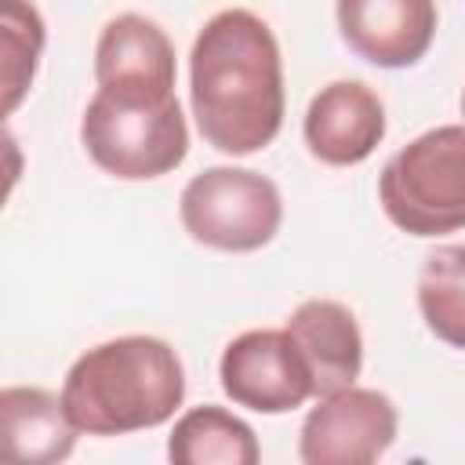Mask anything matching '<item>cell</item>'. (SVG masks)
Listing matches in <instances>:
<instances>
[{
    "label": "cell",
    "mask_w": 465,
    "mask_h": 465,
    "mask_svg": "<svg viewBox=\"0 0 465 465\" xmlns=\"http://www.w3.org/2000/svg\"><path fill=\"white\" fill-rule=\"evenodd\" d=\"M189 105L203 142L229 156H251L280 134L283 58L262 15L225 7L203 22L189 51Z\"/></svg>",
    "instance_id": "cell-1"
},
{
    "label": "cell",
    "mask_w": 465,
    "mask_h": 465,
    "mask_svg": "<svg viewBox=\"0 0 465 465\" xmlns=\"http://www.w3.org/2000/svg\"><path fill=\"white\" fill-rule=\"evenodd\" d=\"M185 400V367L171 341L153 334L109 338L73 360L62 381L69 421L87 436H127L174 418Z\"/></svg>",
    "instance_id": "cell-2"
},
{
    "label": "cell",
    "mask_w": 465,
    "mask_h": 465,
    "mask_svg": "<svg viewBox=\"0 0 465 465\" xmlns=\"http://www.w3.org/2000/svg\"><path fill=\"white\" fill-rule=\"evenodd\" d=\"M80 142L105 174L149 182L185 160L189 127L174 91L98 87L80 116Z\"/></svg>",
    "instance_id": "cell-3"
},
{
    "label": "cell",
    "mask_w": 465,
    "mask_h": 465,
    "mask_svg": "<svg viewBox=\"0 0 465 465\" xmlns=\"http://www.w3.org/2000/svg\"><path fill=\"white\" fill-rule=\"evenodd\" d=\"M378 203L407 236L465 229V124H443L389 156L378 174Z\"/></svg>",
    "instance_id": "cell-4"
},
{
    "label": "cell",
    "mask_w": 465,
    "mask_h": 465,
    "mask_svg": "<svg viewBox=\"0 0 465 465\" xmlns=\"http://www.w3.org/2000/svg\"><path fill=\"white\" fill-rule=\"evenodd\" d=\"M185 232L225 254H251L272 243L283 222V196L272 178L251 167H207L193 174L178 196Z\"/></svg>",
    "instance_id": "cell-5"
},
{
    "label": "cell",
    "mask_w": 465,
    "mask_h": 465,
    "mask_svg": "<svg viewBox=\"0 0 465 465\" xmlns=\"http://www.w3.org/2000/svg\"><path fill=\"white\" fill-rule=\"evenodd\" d=\"M222 392L258 414H287L316 396L309 363L287 327H254L236 334L218 360Z\"/></svg>",
    "instance_id": "cell-6"
},
{
    "label": "cell",
    "mask_w": 465,
    "mask_h": 465,
    "mask_svg": "<svg viewBox=\"0 0 465 465\" xmlns=\"http://www.w3.org/2000/svg\"><path fill=\"white\" fill-rule=\"evenodd\" d=\"M400 432L396 403L378 389H338L316 396L298 432V458L305 465H371Z\"/></svg>",
    "instance_id": "cell-7"
},
{
    "label": "cell",
    "mask_w": 465,
    "mask_h": 465,
    "mask_svg": "<svg viewBox=\"0 0 465 465\" xmlns=\"http://www.w3.org/2000/svg\"><path fill=\"white\" fill-rule=\"evenodd\" d=\"M334 22L352 54L378 69H407L432 47L436 0H334Z\"/></svg>",
    "instance_id": "cell-8"
},
{
    "label": "cell",
    "mask_w": 465,
    "mask_h": 465,
    "mask_svg": "<svg viewBox=\"0 0 465 465\" xmlns=\"http://www.w3.org/2000/svg\"><path fill=\"white\" fill-rule=\"evenodd\" d=\"M302 134L309 153L327 167L363 163L385 138V105L367 84L334 80L312 94Z\"/></svg>",
    "instance_id": "cell-9"
},
{
    "label": "cell",
    "mask_w": 465,
    "mask_h": 465,
    "mask_svg": "<svg viewBox=\"0 0 465 465\" xmlns=\"http://www.w3.org/2000/svg\"><path fill=\"white\" fill-rule=\"evenodd\" d=\"M283 327L291 331L294 345L302 349L309 363L316 396L356 385L360 367H363V334H360L356 316L341 302L309 298L287 316Z\"/></svg>",
    "instance_id": "cell-10"
},
{
    "label": "cell",
    "mask_w": 465,
    "mask_h": 465,
    "mask_svg": "<svg viewBox=\"0 0 465 465\" xmlns=\"http://www.w3.org/2000/svg\"><path fill=\"white\" fill-rule=\"evenodd\" d=\"M174 44L145 15H116L105 22L94 44L98 87H160L174 91Z\"/></svg>",
    "instance_id": "cell-11"
},
{
    "label": "cell",
    "mask_w": 465,
    "mask_h": 465,
    "mask_svg": "<svg viewBox=\"0 0 465 465\" xmlns=\"http://www.w3.org/2000/svg\"><path fill=\"white\" fill-rule=\"evenodd\" d=\"M76 432L62 396L40 385H7L0 392V440L11 461L58 465L73 454Z\"/></svg>",
    "instance_id": "cell-12"
},
{
    "label": "cell",
    "mask_w": 465,
    "mask_h": 465,
    "mask_svg": "<svg viewBox=\"0 0 465 465\" xmlns=\"http://www.w3.org/2000/svg\"><path fill=\"white\" fill-rule=\"evenodd\" d=\"M167 458L174 465H254L262 458L254 429L218 403L185 411L171 436Z\"/></svg>",
    "instance_id": "cell-13"
},
{
    "label": "cell",
    "mask_w": 465,
    "mask_h": 465,
    "mask_svg": "<svg viewBox=\"0 0 465 465\" xmlns=\"http://www.w3.org/2000/svg\"><path fill=\"white\" fill-rule=\"evenodd\" d=\"M418 312L450 349H465V243L429 251L418 276Z\"/></svg>",
    "instance_id": "cell-14"
},
{
    "label": "cell",
    "mask_w": 465,
    "mask_h": 465,
    "mask_svg": "<svg viewBox=\"0 0 465 465\" xmlns=\"http://www.w3.org/2000/svg\"><path fill=\"white\" fill-rule=\"evenodd\" d=\"M44 40L47 29L33 0H0V87L7 116L22 105V98L33 87Z\"/></svg>",
    "instance_id": "cell-15"
},
{
    "label": "cell",
    "mask_w": 465,
    "mask_h": 465,
    "mask_svg": "<svg viewBox=\"0 0 465 465\" xmlns=\"http://www.w3.org/2000/svg\"><path fill=\"white\" fill-rule=\"evenodd\" d=\"M461 116H465V91H461Z\"/></svg>",
    "instance_id": "cell-16"
}]
</instances>
